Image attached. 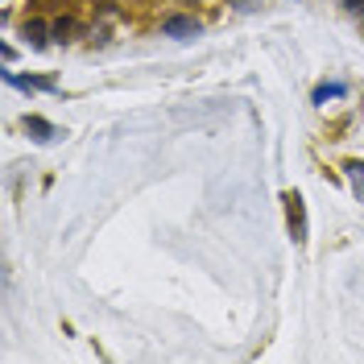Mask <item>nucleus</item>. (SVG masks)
I'll return each instance as SVG.
<instances>
[{"label": "nucleus", "mask_w": 364, "mask_h": 364, "mask_svg": "<svg viewBox=\"0 0 364 364\" xmlns=\"http://www.w3.org/2000/svg\"><path fill=\"white\" fill-rule=\"evenodd\" d=\"M25 129L38 136V141H50V136H58V129H54L50 120H42V116H25Z\"/></svg>", "instance_id": "7ed1b4c3"}, {"label": "nucleus", "mask_w": 364, "mask_h": 364, "mask_svg": "<svg viewBox=\"0 0 364 364\" xmlns=\"http://www.w3.org/2000/svg\"><path fill=\"white\" fill-rule=\"evenodd\" d=\"M70 33H79V21H75V17H58V21H54V38H58V42H70Z\"/></svg>", "instance_id": "20e7f679"}, {"label": "nucleus", "mask_w": 364, "mask_h": 364, "mask_svg": "<svg viewBox=\"0 0 364 364\" xmlns=\"http://www.w3.org/2000/svg\"><path fill=\"white\" fill-rule=\"evenodd\" d=\"M340 4L352 13V17H360V21H364V0H340Z\"/></svg>", "instance_id": "6e6552de"}, {"label": "nucleus", "mask_w": 364, "mask_h": 364, "mask_svg": "<svg viewBox=\"0 0 364 364\" xmlns=\"http://www.w3.org/2000/svg\"><path fill=\"white\" fill-rule=\"evenodd\" d=\"M286 215H290V232H294V240L302 245V240H306V211H302V195H298V191L286 195Z\"/></svg>", "instance_id": "f257e3e1"}, {"label": "nucleus", "mask_w": 364, "mask_h": 364, "mask_svg": "<svg viewBox=\"0 0 364 364\" xmlns=\"http://www.w3.org/2000/svg\"><path fill=\"white\" fill-rule=\"evenodd\" d=\"M336 95H343V83H323V87L315 91V104H327V100H336Z\"/></svg>", "instance_id": "423d86ee"}, {"label": "nucleus", "mask_w": 364, "mask_h": 364, "mask_svg": "<svg viewBox=\"0 0 364 364\" xmlns=\"http://www.w3.org/2000/svg\"><path fill=\"white\" fill-rule=\"evenodd\" d=\"M348 178H352V186H356V195L364 199V161H352V166H348Z\"/></svg>", "instance_id": "0eeeda50"}, {"label": "nucleus", "mask_w": 364, "mask_h": 364, "mask_svg": "<svg viewBox=\"0 0 364 364\" xmlns=\"http://www.w3.org/2000/svg\"><path fill=\"white\" fill-rule=\"evenodd\" d=\"M25 38H29V46H38V50H42V46H46V25L42 21H25Z\"/></svg>", "instance_id": "39448f33"}, {"label": "nucleus", "mask_w": 364, "mask_h": 364, "mask_svg": "<svg viewBox=\"0 0 364 364\" xmlns=\"http://www.w3.org/2000/svg\"><path fill=\"white\" fill-rule=\"evenodd\" d=\"M161 33H166V38H199V33H203V25L195 21V17H166Z\"/></svg>", "instance_id": "f03ea898"}]
</instances>
